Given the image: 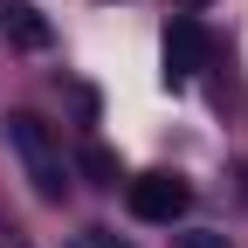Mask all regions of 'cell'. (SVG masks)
Here are the masks:
<instances>
[{
	"mask_svg": "<svg viewBox=\"0 0 248 248\" xmlns=\"http://www.w3.org/2000/svg\"><path fill=\"white\" fill-rule=\"evenodd\" d=\"M7 145H14V159H21L28 186H35L42 200H62V193H69V159H62V138L48 131L35 110H14V117H7Z\"/></svg>",
	"mask_w": 248,
	"mask_h": 248,
	"instance_id": "cell-1",
	"label": "cell"
},
{
	"mask_svg": "<svg viewBox=\"0 0 248 248\" xmlns=\"http://www.w3.org/2000/svg\"><path fill=\"white\" fill-rule=\"evenodd\" d=\"M186 207H193V186H186L179 172H138V179H131V214H138V221L172 228Z\"/></svg>",
	"mask_w": 248,
	"mask_h": 248,
	"instance_id": "cell-2",
	"label": "cell"
},
{
	"mask_svg": "<svg viewBox=\"0 0 248 248\" xmlns=\"http://www.w3.org/2000/svg\"><path fill=\"white\" fill-rule=\"evenodd\" d=\"M200 62H207V35H200V21L193 14H172L166 21V83L186 90L200 76Z\"/></svg>",
	"mask_w": 248,
	"mask_h": 248,
	"instance_id": "cell-3",
	"label": "cell"
},
{
	"mask_svg": "<svg viewBox=\"0 0 248 248\" xmlns=\"http://www.w3.org/2000/svg\"><path fill=\"white\" fill-rule=\"evenodd\" d=\"M0 35H7L14 48H48L55 28H48V14L35 7V0H0Z\"/></svg>",
	"mask_w": 248,
	"mask_h": 248,
	"instance_id": "cell-4",
	"label": "cell"
},
{
	"mask_svg": "<svg viewBox=\"0 0 248 248\" xmlns=\"http://www.w3.org/2000/svg\"><path fill=\"white\" fill-rule=\"evenodd\" d=\"M83 172H90V186H117V179H124L117 152H104V145H83Z\"/></svg>",
	"mask_w": 248,
	"mask_h": 248,
	"instance_id": "cell-5",
	"label": "cell"
},
{
	"mask_svg": "<svg viewBox=\"0 0 248 248\" xmlns=\"http://www.w3.org/2000/svg\"><path fill=\"white\" fill-rule=\"evenodd\" d=\"M172 248H228V234H214V228H186V234H172Z\"/></svg>",
	"mask_w": 248,
	"mask_h": 248,
	"instance_id": "cell-6",
	"label": "cell"
},
{
	"mask_svg": "<svg viewBox=\"0 0 248 248\" xmlns=\"http://www.w3.org/2000/svg\"><path fill=\"white\" fill-rule=\"evenodd\" d=\"M83 248H124V241H117L110 228H90V241H83Z\"/></svg>",
	"mask_w": 248,
	"mask_h": 248,
	"instance_id": "cell-7",
	"label": "cell"
},
{
	"mask_svg": "<svg viewBox=\"0 0 248 248\" xmlns=\"http://www.w3.org/2000/svg\"><path fill=\"white\" fill-rule=\"evenodd\" d=\"M0 248H28V234L21 228H0Z\"/></svg>",
	"mask_w": 248,
	"mask_h": 248,
	"instance_id": "cell-8",
	"label": "cell"
}]
</instances>
